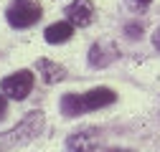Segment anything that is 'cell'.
<instances>
[{
    "mask_svg": "<svg viewBox=\"0 0 160 152\" xmlns=\"http://www.w3.org/2000/svg\"><path fill=\"white\" fill-rule=\"evenodd\" d=\"M117 94L107 86H97L87 94H64L61 97V114L69 119L79 117V114H87V112H97L102 107H109L114 104Z\"/></svg>",
    "mask_w": 160,
    "mask_h": 152,
    "instance_id": "1",
    "label": "cell"
},
{
    "mask_svg": "<svg viewBox=\"0 0 160 152\" xmlns=\"http://www.w3.org/2000/svg\"><path fill=\"white\" fill-rule=\"evenodd\" d=\"M43 127H46V117H43V112H38V109L28 112V114H26V117L18 122L13 129L0 132V152H10V150L21 147V145L33 142V140L43 132Z\"/></svg>",
    "mask_w": 160,
    "mask_h": 152,
    "instance_id": "2",
    "label": "cell"
},
{
    "mask_svg": "<svg viewBox=\"0 0 160 152\" xmlns=\"http://www.w3.org/2000/svg\"><path fill=\"white\" fill-rule=\"evenodd\" d=\"M41 3L38 0H13L5 10V18L13 28H31L41 21Z\"/></svg>",
    "mask_w": 160,
    "mask_h": 152,
    "instance_id": "3",
    "label": "cell"
},
{
    "mask_svg": "<svg viewBox=\"0 0 160 152\" xmlns=\"http://www.w3.org/2000/svg\"><path fill=\"white\" fill-rule=\"evenodd\" d=\"M0 91H3L5 97L15 99V102H23L28 94L33 91V74L28 69H21V71L5 76L3 84H0Z\"/></svg>",
    "mask_w": 160,
    "mask_h": 152,
    "instance_id": "4",
    "label": "cell"
},
{
    "mask_svg": "<svg viewBox=\"0 0 160 152\" xmlns=\"http://www.w3.org/2000/svg\"><path fill=\"white\" fill-rule=\"evenodd\" d=\"M66 21L76 28H87L94 21V3L92 0H71L66 5Z\"/></svg>",
    "mask_w": 160,
    "mask_h": 152,
    "instance_id": "5",
    "label": "cell"
},
{
    "mask_svg": "<svg viewBox=\"0 0 160 152\" xmlns=\"http://www.w3.org/2000/svg\"><path fill=\"white\" fill-rule=\"evenodd\" d=\"M99 147V132L97 129H79L66 140L64 152H97Z\"/></svg>",
    "mask_w": 160,
    "mask_h": 152,
    "instance_id": "6",
    "label": "cell"
},
{
    "mask_svg": "<svg viewBox=\"0 0 160 152\" xmlns=\"http://www.w3.org/2000/svg\"><path fill=\"white\" fill-rule=\"evenodd\" d=\"M114 56H117V48L114 43H107V41H99L89 48V66L94 69H104L114 61Z\"/></svg>",
    "mask_w": 160,
    "mask_h": 152,
    "instance_id": "7",
    "label": "cell"
},
{
    "mask_svg": "<svg viewBox=\"0 0 160 152\" xmlns=\"http://www.w3.org/2000/svg\"><path fill=\"white\" fill-rule=\"evenodd\" d=\"M74 36V26L69 21H61V23H53L43 31V38H46V43L51 46H58V43H66L69 38Z\"/></svg>",
    "mask_w": 160,
    "mask_h": 152,
    "instance_id": "8",
    "label": "cell"
},
{
    "mask_svg": "<svg viewBox=\"0 0 160 152\" xmlns=\"http://www.w3.org/2000/svg\"><path fill=\"white\" fill-rule=\"evenodd\" d=\"M38 71H41V76H43L46 84H56V81H61L64 76H66V69H64V66H58V64H53V61H48V59H41V61H38Z\"/></svg>",
    "mask_w": 160,
    "mask_h": 152,
    "instance_id": "9",
    "label": "cell"
},
{
    "mask_svg": "<svg viewBox=\"0 0 160 152\" xmlns=\"http://www.w3.org/2000/svg\"><path fill=\"white\" fill-rule=\"evenodd\" d=\"M127 3V8H132V10H142V8H148L152 0H125Z\"/></svg>",
    "mask_w": 160,
    "mask_h": 152,
    "instance_id": "10",
    "label": "cell"
},
{
    "mask_svg": "<svg viewBox=\"0 0 160 152\" xmlns=\"http://www.w3.org/2000/svg\"><path fill=\"white\" fill-rule=\"evenodd\" d=\"M125 33H127L130 38H140V33H142V26H137V23H130V26L125 28Z\"/></svg>",
    "mask_w": 160,
    "mask_h": 152,
    "instance_id": "11",
    "label": "cell"
},
{
    "mask_svg": "<svg viewBox=\"0 0 160 152\" xmlns=\"http://www.w3.org/2000/svg\"><path fill=\"white\" fill-rule=\"evenodd\" d=\"M5 112H8V102H5V94H0V119L5 117Z\"/></svg>",
    "mask_w": 160,
    "mask_h": 152,
    "instance_id": "12",
    "label": "cell"
},
{
    "mask_svg": "<svg viewBox=\"0 0 160 152\" xmlns=\"http://www.w3.org/2000/svg\"><path fill=\"white\" fill-rule=\"evenodd\" d=\"M152 46L160 51V26H158V28H155V33H152Z\"/></svg>",
    "mask_w": 160,
    "mask_h": 152,
    "instance_id": "13",
    "label": "cell"
},
{
    "mask_svg": "<svg viewBox=\"0 0 160 152\" xmlns=\"http://www.w3.org/2000/svg\"><path fill=\"white\" fill-rule=\"evenodd\" d=\"M107 152H135V150H127V147H112V150H107Z\"/></svg>",
    "mask_w": 160,
    "mask_h": 152,
    "instance_id": "14",
    "label": "cell"
}]
</instances>
